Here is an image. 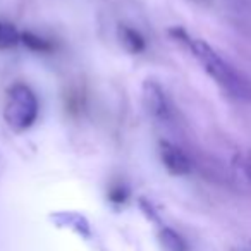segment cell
Returning <instances> with one entry per match:
<instances>
[{"mask_svg":"<svg viewBox=\"0 0 251 251\" xmlns=\"http://www.w3.org/2000/svg\"><path fill=\"white\" fill-rule=\"evenodd\" d=\"M250 251H251V250H250Z\"/></svg>","mask_w":251,"mask_h":251,"instance_id":"obj_12","label":"cell"},{"mask_svg":"<svg viewBox=\"0 0 251 251\" xmlns=\"http://www.w3.org/2000/svg\"><path fill=\"white\" fill-rule=\"evenodd\" d=\"M169 33H171L179 43L188 47V50L193 53V57L201 64L205 73L208 74L229 97L237 98V100H250L251 98L250 83H248V81L241 76V73H237L226 59H222L205 40L193 38V36L182 28H172Z\"/></svg>","mask_w":251,"mask_h":251,"instance_id":"obj_1","label":"cell"},{"mask_svg":"<svg viewBox=\"0 0 251 251\" xmlns=\"http://www.w3.org/2000/svg\"><path fill=\"white\" fill-rule=\"evenodd\" d=\"M160 160L172 176H188L191 172L189 157L169 141H160Z\"/></svg>","mask_w":251,"mask_h":251,"instance_id":"obj_4","label":"cell"},{"mask_svg":"<svg viewBox=\"0 0 251 251\" xmlns=\"http://www.w3.org/2000/svg\"><path fill=\"white\" fill-rule=\"evenodd\" d=\"M127 196H129V191H127V188L122 184L112 186L110 191H108V200H110L112 203H115V205L124 203L126 200H127Z\"/></svg>","mask_w":251,"mask_h":251,"instance_id":"obj_10","label":"cell"},{"mask_svg":"<svg viewBox=\"0 0 251 251\" xmlns=\"http://www.w3.org/2000/svg\"><path fill=\"white\" fill-rule=\"evenodd\" d=\"M117 36H119L121 45L129 53H140V52H143L145 47H147V42H145L143 35H141L140 31H136L134 28H131V26L121 25L117 29Z\"/></svg>","mask_w":251,"mask_h":251,"instance_id":"obj_5","label":"cell"},{"mask_svg":"<svg viewBox=\"0 0 251 251\" xmlns=\"http://www.w3.org/2000/svg\"><path fill=\"white\" fill-rule=\"evenodd\" d=\"M158 241L164 251H188V244L182 239V236L171 227H162L158 232Z\"/></svg>","mask_w":251,"mask_h":251,"instance_id":"obj_6","label":"cell"},{"mask_svg":"<svg viewBox=\"0 0 251 251\" xmlns=\"http://www.w3.org/2000/svg\"><path fill=\"white\" fill-rule=\"evenodd\" d=\"M200 2H205V0H200Z\"/></svg>","mask_w":251,"mask_h":251,"instance_id":"obj_11","label":"cell"},{"mask_svg":"<svg viewBox=\"0 0 251 251\" xmlns=\"http://www.w3.org/2000/svg\"><path fill=\"white\" fill-rule=\"evenodd\" d=\"M234 165H236L237 171L241 172V176H243V177L251 184V151L236 155V158H234Z\"/></svg>","mask_w":251,"mask_h":251,"instance_id":"obj_9","label":"cell"},{"mask_svg":"<svg viewBox=\"0 0 251 251\" xmlns=\"http://www.w3.org/2000/svg\"><path fill=\"white\" fill-rule=\"evenodd\" d=\"M21 43L26 49L33 50V52H38V53H49L53 50V45L49 40L42 38V36L35 35V33H31V31L21 33Z\"/></svg>","mask_w":251,"mask_h":251,"instance_id":"obj_7","label":"cell"},{"mask_svg":"<svg viewBox=\"0 0 251 251\" xmlns=\"http://www.w3.org/2000/svg\"><path fill=\"white\" fill-rule=\"evenodd\" d=\"M141 98H143V107L147 114L151 119L158 122H167L172 117V107L169 101L167 95H165L164 88L153 79H147L143 83V91H141Z\"/></svg>","mask_w":251,"mask_h":251,"instance_id":"obj_3","label":"cell"},{"mask_svg":"<svg viewBox=\"0 0 251 251\" xmlns=\"http://www.w3.org/2000/svg\"><path fill=\"white\" fill-rule=\"evenodd\" d=\"M21 43V33L11 23L0 21V50H7Z\"/></svg>","mask_w":251,"mask_h":251,"instance_id":"obj_8","label":"cell"},{"mask_svg":"<svg viewBox=\"0 0 251 251\" xmlns=\"http://www.w3.org/2000/svg\"><path fill=\"white\" fill-rule=\"evenodd\" d=\"M38 117V100L29 86L23 83L12 84L7 90L4 119L14 131H26Z\"/></svg>","mask_w":251,"mask_h":251,"instance_id":"obj_2","label":"cell"}]
</instances>
